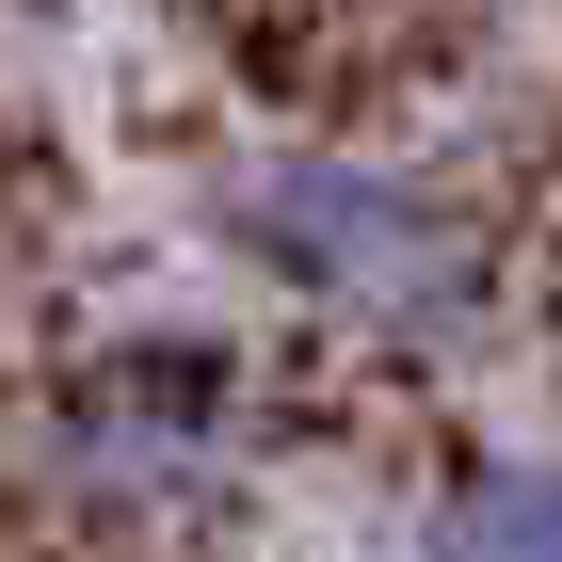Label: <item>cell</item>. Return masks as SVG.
I'll list each match as a JSON object with an SVG mask.
<instances>
[{
    "label": "cell",
    "instance_id": "obj_1",
    "mask_svg": "<svg viewBox=\"0 0 562 562\" xmlns=\"http://www.w3.org/2000/svg\"><path fill=\"white\" fill-rule=\"evenodd\" d=\"M210 225L273 305H305L370 353H450L498 305V225L434 161H386V145H258L210 193Z\"/></svg>",
    "mask_w": 562,
    "mask_h": 562
},
{
    "label": "cell",
    "instance_id": "obj_2",
    "mask_svg": "<svg viewBox=\"0 0 562 562\" xmlns=\"http://www.w3.org/2000/svg\"><path fill=\"white\" fill-rule=\"evenodd\" d=\"M273 467V402L258 370L193 322H130V338H97L48 370L33 402V482L65 530H113V547H193L258 498Z\"/></svg>",
    "mask_w": 562,
    "mask_h": 562
},
{
    "label": "cell",
    "instance_id": "obj_3",
    "mask_svg": "<svg viewBox=\"0 0 562 562\" xmlns=\"http://www.w3.org/2000/svg\"><path fill=\"white\" fill-rule=\"evenodd\" d=\"M386 562H562V450H450L402 498Z\"/></svg>",
    "mask_w": 562,
    "mask_h": 562
}]
</instances>
